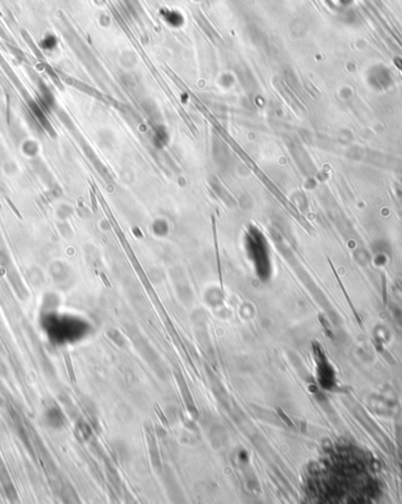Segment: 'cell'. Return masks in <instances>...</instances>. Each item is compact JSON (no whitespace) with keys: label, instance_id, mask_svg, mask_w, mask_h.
I'll list each match as a JSON object with an SVG mask.
<instances>
[{"label":"cell","instance_id":"cell-1","mask_svg":"<svg viewBox=\"0 0 402 504\" xmlns=\"http://www.w3.org/2000/svg\"><path fill=\"white\" fill-rule=\"evenodd\" d=\"M62 356H64V362H65V365H66V369H67V374H69V378L71 380V382L76 383L77 382L76 373H74L72 360H71V356H70L69 352H67V350H64V352H62Z\"/></svg>","mask_w":402,"mask_h":504},{"label":"cell","instance_id":"cell-2","mask_svg":"<svg viewBox=\"0 0 402 504\" xmlns=\"http://www.w3.org/2000/svg\"><path fill=\"white\" fill-rule=\"evenodd\" d=\"M55 45H57V40H55V38H53V37H47V38H45L43 42V46L45 50H52Z\"/></svg>","mask_w":402,"mask_h":504},{"label":"cell","instance_id":"cell-3","mask_svg":"<svg viewBox=\"0 0 402 504\" xmlns=\"http://www.w3.org/2000/svg\"><path fill=\"white\" fill-rule=\"evenodd\" d=\"M277 413H278V416L280 417V419H281L282 421H284L285 423L288 425V427H293L292 421H290V420L288 419V416L286 415V414H285L284 412H282V409H280V408H277Z\"/></svg>","mask_w":402,"mask_h":504},{"label":"cell","instance_id":"cell-4","mask_svg":"<svg viewBox=\"0 0 402 504\" xmlns=\"http://www.w3.org/2000/svg\"><path fill=\"white\" fill-rule=\"evenodd\" d=\"M155 412H156V414H158V416H159V419H160V421H161V422H162V423H163V424H165V425H166V427H167V425H169V422H167V420H166V417H165V416H163V414L161 413V410H160V408H159V407H158V406H156V407H155Z\"/></svg>","mask_w":402,"mask_h":504}]
</instances>
